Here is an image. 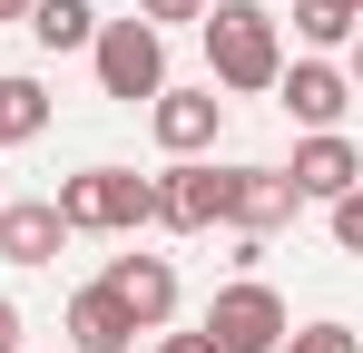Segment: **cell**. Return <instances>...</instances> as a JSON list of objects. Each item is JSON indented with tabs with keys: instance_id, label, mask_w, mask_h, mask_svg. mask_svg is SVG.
<instances>
[{
	"instance_id": "cell-19",
	"label": "cell",
	"mask_w": 363,
	"mask_h": 353,
	"mask_svg": "<svg viewBox=\"0 0 363 353\" xmlns=\"http://www.w3.org/2000/svg\"><path fill=\"white\" fill-rule=\"evenodd\" d=\"M0 353H20V304L0 294Z\"/></svg>"
},
{
	"instance_id": "cell-9",
	"label": "cell",
	"mask_w": 363,
	"mask_h": 353,
	"mask_svg": "<svg viewBox=\"0 0 363 353\" xmlns=\"http://www.w3.org/2000/svg\"><path fill=\"white\" fill-rule=\"evenodd\" d=\"M295 196H314V206H334L344 186H363V147L344 138V128H314V138H295Z\"/></svg>"
},
{
	"instance_id": "cell-4",
	"label": "cell",
	"mask_w": 363,
	"mask_h": 353,
	"mask_svg": "<svg viewBox=\"0 0 363 353\" xmlns=\"http://www.w3.org/2000/svg\"><path fill=\"white\" fill-rule=\"evenodd\" d=\"M89 69H99V89L108 99H157L167 89V30H147V20H99V40H89Z\"/></svg>"
},
{
	"instance_id": "cell-10",
	"label": "cell",
	"mask_w": 363,
	"mask_h": 353,
	"mask_svg": "<svg viewBox=\"0 0 363 353\" xmlns=\"http://www.w3.org/2000/svg\"><path fill=\"white\" fill-rule=\"evenodd\" d=\"M60 245H69V226H60L50 196H10L0 206V265H50Z\"/></svg>"
},
{
	"instance_id": "cell-1",
	"label": "cell",
	"mask_w": 363,
	"mask_h": 353,
	"mask_svg": "<svg viewBox=\"0 0 363 353\" xmlns=\"http://www.w3.org/2000/svg\"><path fill=\"white\" fill-rule=\"evenodd\" d=\"M206 69H216V89H275V69H285V20H265V0H206Z\"/></svg>"
},
{
	"instance_id": "cell-17",
	"label": "cell",
	"mask_w": 363,
	"mask_h": 353,
	"mask_svg": "<svg viewBox=\"0 0 363 353\" xmlns=\"http://www.w3.org/2000/svg\"><path fill=\"white\" fill-rule=\"evenodd\" d=\"M334 245H344V255H363V186H344V196H334Z\"/></svg>"
},
{
	"instance_id": "cell-20",
	"label": "cell",
	"mask_w": 363,
	"mask_h": 353,
	"mask_svg": "<svg viewBox=\"0 0 363 353\" xmlns=\"http://www.w3.org/2000/svg\"><path fill=\"white\" fill-rule=\"evenodd\" d=\"M157 353H206V334H157Z\"/></svg>"
},
{
	"instance_id": "cell-5",
	"label": "cell",
	"mask_w": 363,
	"mask_h": 353,
	"mask_svg": "<svg viewBox=\"0 0 363 353\" xmlns=\"http://www.w3.org/2000/svg\"><path fill=\"white\" fill-rule=\"evenodd\" d=\"M295 176L285 167H216V226H236V235H275V226H295Z\"/></svg>"
},
{
	"instance_id": "cell-3",
	"label": "cell",
	"mask_w": 363,
	"mask_h": 353,
	"mask_svg": "<svg viewBox=\"0 0 363 353\" xmlns=\"http://www.w3.org/2000/svg\"><path fill=\"white\" fill-rule=\"evenodd\" d=\"M206 353H275L285 334H295V314H285V294L255 285V275H236V285H216V304H206Z\"/></svg>"
},
{
	"instance_id": "cell-23",
	"label": "cell",
	"mask_w": 363,
	"mask_h": 353,
	"mask_svg": "<svg viewBox=\"0 0 363 353\" xmlns=\"http://www.w3.org/2000/svg\"><path fill=\"white\" fill-rule=\"evenodd\" d=\"M354 10H363V0H354Z\"/></svg>"
},
{
	"instance_id": "cell-8",
	"label": "cell",
	"mask_w": 363,
	"mask_h": 353,
	"mask_svg": "<svg viewBox=\"0 0 363 353\" xmlns=\"http://www.w3.org/2000/svg\"><path fill=\"white\" fill-rule=\"evenodd\" d=\"M147 128H157L167 157H206L216 128H226V99H216V89H157V99H147Z\"/></svg>"
},
{
	"instance_id": "cell-13",
	"label": "cell",
	"mask_w": 363,
	"mask_h": 353,
	"mask_svg": "<svg viewBox=\"0 0 363 353\" xmlns=\"http://www.w3.org/2000/svg\"><path fill=\"white\" fill-rule=\"evenodd\" d=\"M20 30H30L40 50H89V40H99V10H89V0H30Z\"/></svg>"
},
{
	"instance_id": "cell-21",
	"label": "cell",
	"mask_w": 363,
	"mask_h": 353,
	"mask_svg": "<svg viewBox=\"0 0 363 353\" xmlns=\"http://www.w3.org/2000/svg\"><path fill=\"white\" fill-rule=\"evenodd\" d=\"M344 79H354V89H363V30H354V40H344Z\"/></svg>"
},
{
	"instance_id": "cell-18",
	"label": "cell",
	"mask_w": 363,
	"mask_h": 353,
	"mask_svg": "<svg viewBox=\"0 0 363 353\" xmlns=\"http://www.w3.org/2000/svg\"><path fill=\"white\" fill-rule=\"evenodd\" d=\"M147 30H177V20H206V0H138Z\"/></svg>"
},
{
	"instance_id": "cell-12",
	"label": "cell",
	"mask_w": 363,
	"mask_h": 353,
	"mask_svg": "<svg viewBox=\"0 0 363 353\" xmlns=\"http://www.w3.org/2000/svg\"><path fill=\"white\" fill-rule=\"evenodd\" d=\"M69 344H79V353H128V344H138V314H128L108 285H79V294H69Z\"/></svg>"
},
{
	"instance_id": "cell-14",
	"label": "cell",
	"mask_w": 363,
	"mask_h": 353,
	"mask_svg": "<svg viewBox=\"0 0 363 353\" xmlns=\"http://www.w3.org/2000/svg\"><path fill=\"white\" fill-rule=\"evenodd\" d=\"M50 128V89L40 79H0V147H30Z\"/></svg>"
},
{
	"instance_id": "cell-11",
	"label": "cell",
	"mask_w": 363,
	"mask_h": 353,
	"mask_svg": "<svg viewBox=\"0 0 363 353\" xmlns=\"http://www.w3.org/2000/svg\"><path fill=\"white\" fill-rule=\"evenodd\" d=\"M157 226H177V235L216 226V167H206V157H177V167L157 176Z\"/></svg>"
},
{
	"instance_id": "cell-15",
	"label": "cell",
	"mask_w": 363,
	"mask_h": 353,
	"mask_svg": "<svg viewBox=\"0 0 363 353\" xmlns=\"http://www.w3.org/2000/svg\"><path fill=\"white\" fill-rule=\"evenodd\" d=\"M354 30H363L354 0H295V40H304V50H344Z\"/></svg>"
},
{
	"instance_id": "cell-22",
	"label": "cell",
	"mask_w": 363,
	"mask_h": 353,
	"mask_svg": "<svg viewBox=\"0 0 363 353\" xmlns=\"http://www.w3.org/2000/svg\"><path fill=\"white\" fill-rule=\"evenodd\" d=\"M0 20H30V0H0Z\"/></svg>"
},
{
	"instance_id": "cell-2",
	"label": "cell",
	"mask_w": 363,
	"mask_h": 353,
	"mask_svg": "<svg viewBox=\"0 0 363 353\" xmlns=\"http://www.w3.org/2000/svg\"><path fill=\"white\" fill-rule=\"evenodd\" d=\"M60 226L69 235H138V226H157V176H138V167H79L60 176Z\"/></svg>"
},
{
	"instance_id": "cell-16",
	"label": "cell",
	"mask_w": 363,
	"mask_h": 353,
	"mask_svg": "<svg viewBox=\"0 0 363 353\" xmlns=\"http://www.w3.org/2000/svg\"><path fill=\"white\" fill-rule=\"evenodd\" d=\"M275 353H363V334H354V324H295Z\"/></svg>"
},
{
	"instance_id": "cell-7",
	"label": "cell",
	"mask_w": 363,
	"mask_h": 353,
	"mask_svg": "<svg viewBox=\"0 0 363 353\" xmlns=\"http://www.w3.org/2000/svg\"><path fill=\"white\" fill-rule=\"evenodd\" d=\"M99 285L138 314V334H167V324H177V265H167V255H108Z\"/></svg>"
},
{
	"instance_id": "cell-6",
	"label": "cell",
	"mask_w": 363,
	"mask_h": 353,
	"mask_svg": "<svg viewBox=\"0 0 363 353\" xmlns=\"http://www.w3.org/2000/svg\"><path fill=\"white\" fill-rule=\"evenodd\" d=\"M275 99H285V118L314 138V128H344V108H354V79H344L334 59H285V69H275Z\"/></svg>"
}]
</instances>
